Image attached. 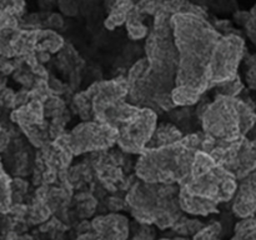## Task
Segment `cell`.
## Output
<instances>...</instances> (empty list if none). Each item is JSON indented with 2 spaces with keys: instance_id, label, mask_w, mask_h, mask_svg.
<instances>
[{
  "instance_id": "1",
  "label": "cell",
  "mask_w": 256,
  "mask_h": 240,
  "mask_svg": "<svg viewBox=\"0 0 256 240\" xmlns=\"http://www.w3.org/2000/svg\"><path fill=\"white\" fill-rule=\"evenodd\" d=\"M174 42L179 54L176 85H186L199 92L212 86L210 62L222 36L194 12H178L172 18Z\"/></svg>"
},
{
  "instance_id": "2",
  "label": "cell",
  "mask_w": 256,
  "mask_h": 240,
  "mask_svg": "<svg viewBox=\"0 0 256 240\" xmlns=\"http://www.w3.org/2000/svg\"><path fill=\"white\" fill-rule=\"evenodd\" d=\"M195 152L196 150L188 148L182 142L162 148H146L138 160L136 174L146 182H182L192 172Z\"/></svg>"
},
{
  "instance_id": "3",
  "label": "cell",
  "mask_w": 256,
  "mask_h": 240,
  "mask_svg": "<svg viewBox=\"0 0 256 240\" xmlns=\"http://www.w3.org/2000/svg\"><path fill=\"white\" fill-rule=\"evenodd\" d=\"M179 190L172 184L142 182L132 188L126 202L132 215L140 222H154L160 228L172 226L182 209Z\"/></svg>"
},
{
  "instance_id": "4",
  "label": "cell",
  "mask_w": 256,
  "mask_h": 240,
  "mask_svg": "<svg viewBox=\"0 0 256 240\" xmlns=\"http://www.w3.org/2000/svg\"><path fill=\"white\" fill-rule=\"evenodd\" d=\"M256 115L252 108L234 96L220 95L208 105L202 114L205 134L220 142H235L255 126Z\"/></svg>"
},
{
  "instance_id": "5",
  "label": "cell",
  "mask_w": 256,
  "mask_h": 240,
  "mask_svg": "<svg viewBox=\"0 0 256 240\" xmlns=\"http://www.w3.org/2000/svg\"><path fill=\"white\" fill-rule=\"evenodd\" d=\"M238 178L222 165L200 175H189L180 182V189L189 194L219 204L232 199L238 190Z\"/></svg>"
},
{
  "instance_id": "6",
  "label": "cell",
  "mask_w": 256,
  "mask_h": 240,
  "mask_svg": "<svg viewBox=\"0 0 256 240\" xmlns=\"http://www.w3.org/2000/svg\"><path fill=\"white\" fill-rule=\"evenodd\" d=\"M244 54V40L236 35L220 38L210 62V82L215 84L232 80Z\"/></svg>"
},
{
  "instance_id": "7",
  "label": "cell",
  "mask_w": 256,
  "mask_h": 240,
  "mask_svg": "<svg viewBox=\"0 0 256 240\" xmlns=\"http://www.w3.org/2000/svg\"><path fill=\"white\" fill-rule=\"evenodd\" d=\"M156 114L150 109H140L136 118L118 128V144L129 152H142L154 135Z\"/></svg>"
},
{
  "instance_id": "8",
  "label": "cell",
  "mask_w": 256,
  "mask_h": 240,
  "mask_svg": "<svg viewBox=\"0 0 256 240\" xmlns=\"http://www.w3.org/2000/svg\"><path fill=\"white\" fill-rule=\"evenodd\" d=\"M119 132L115 126L109 124H82L72 130L68 136V148L75 154L84 152L105 149L112 142H118Z\"/></svg>"
},
{
  "instance_id": "9",
  "label": "cell",
  "mask_w": 256,
  "mask_h": 240,
  "mask_svg": "<svg viewBox=\"0 0 256 240\" xmlns=\"http://www.w3.org/2000/svg\"><path fill=\"white\" fill-rule=\"evenodd\" d=\"M129 222L124 215L109 214L92 220V230L82 234L78 240H126Z\"/></svg>"
},
{
  "instance_id": "10",
  "label": "cell",
  "mask_w": 256,
  "mask_h": 240,
  "mask_svg": "<svg viewBox=\"0 0 256 240\" xmlns=\"http://www.w3.org/2000/svg\"><path fill=\"white\" fill-rule=\"evenodd\" d=\"M232 210L242 219L256 215V170L242 178L238 185Z\"/></svg>"
},
{
  "instance_id": "11",
  "label": "cell",
  "mask_w": 256,
  "mask_h": 240,
  "mask_svg": "<svg viewBox=\"0 0 256 240\" xmlns=\"http://www.w3.org/2000/svg\"><path fill=\"white\" fill-rule=\"evenodd\" d=\"M179 204L182 210L194 215H209L218 212V204L189 194L182 189L179 190Z\"/></svg>"
},
{
  "instance_id": "12",
  "label": "cell",
  "mask_w": 256,
  "mask_h": 240,
  "mask_svg": "<svg viewBox=\"0 0 256 240\" xmlns=\"http://www.w3.org/2000/svg\"><path fill=\"white\" fill-rule=\"evenodd\" d=\"M154 145L152 148H162L166 145L175 144L179 142L182 139V134L176 128H174L170 124H162L154 132Z\"/></svg>"
},
{
  "instance_id": "13",
  "label": "cell",
  "mask_w": 256,
  "mask_h": 240,
  "mask_svg": "<svg viewBox=\"0 0 256 240\" xmlns=\"http://www.w3.org/2000/svg\"><path fill=\"white\" fill-rule=\"evenodd\" d=\"M202 92L186 85H178L172 92V104L175 105H192L199 100Z\"/></svg>"
},
{
  "instance_id": "14",
  "label": "cell",
  "mask_w": 256,
  "mask_h": 240,
  "mask_svg": "<svg viewBox=\"0 0 256 240\" xmlns=\"http://www.w3.org/2000/svg\"><path fill=\"white\" fill-rule=\"evenodd\" d=\"M232 240H256V218H245L235 228Z\"/></svg>"
},
{
  "instance_id": "15",
  "label": "cell",
  "mask_w": 256,
  "mask_h": 240,
  "mask_svg": "<svg viewBox=\"0 0 256 240\" xmlns=\"http://www.w3.org/2000/svg\"><path fill=\"white\" fill-rule=\"evenodd\" d=\"M245 78L252 89L256 90V54L250 56L246 60V72H245Z\"/></svg>"
},
{
  "instance_id": "16",
  "label": "cell",
  "mask_w": 256,
  "mask_h": 240,
  "mask_svg": "<svg viewBox=\"0 0 256 240\" xmlns=\"http://www.w3.org/2000/svg\"><path fill=\"white\" fill-rule=\"evenodd\" d=\"M220 232L219 224H212L210 226L205 228L202 232L195 235L194 240H218L216 234Z\"/></svg>"
},
{
  "instance_id": "17",
  "label": "cell",
  "mask_w": 256,
  "mask_h": 240,
  "mask_svg": "<svg viewBox=\"0 0 256 240\" xmlns=\"http://www.w3.org/2000/svg\"><path fill=\"white\" fill-rule=\"evenodd\" d=\"M160 240H169V239H160Z\"/></svg>"
}]
</instances>
